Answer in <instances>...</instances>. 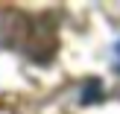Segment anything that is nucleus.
Returning <instances> with one entry per match:
<instances>
[{
  "label": "nucleus",
  "mask_w": 120,
  "mask_h": 114,
  "mask_svg": "<svg viewBox=\"0 0 120 114\" xmlns=\"http://www.w3.org/2000/svg\"><path fill=\"white\" fill-rule=\"evenodd\" d=\"M117 67H120V44H117Z\"/></svg>",
  "instance_id": "f03ea898"
},
{
  "label": "nucleus",
  "mask_w": 120,
  "mask_h": 114,
  "mask_svg": "<svg viewBox=\"0 0 120 114\" xmlns=\"http://www.w3.org/2000/svg\"><path fill=\"white\" fill-rule=\"evenodd\" d=\"M3 38L9 41L12 47L29 53L32 59H47L56 50V26L53 21L38 15H26V12H9V23L3 29Z\"/></svg>",
  "instance_id": "f257e3e1"
}]
</instances>
